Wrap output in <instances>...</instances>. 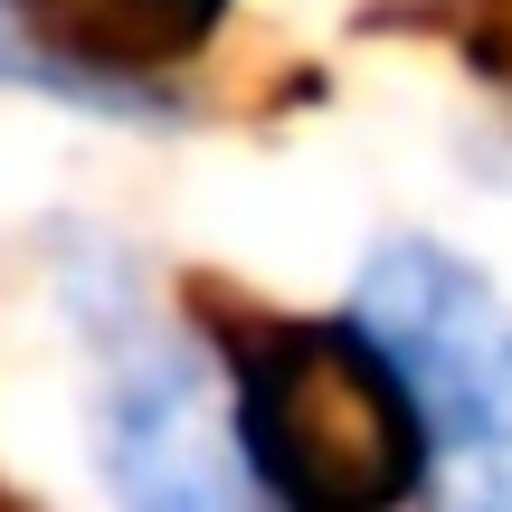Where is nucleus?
Segmentation results:
<instances>
[{
	"label": "nucleus",
	"mask_w": 512,
	"mask_h": 512,
	"mask_svg": "<svg viewBox=\"0 0 512 512\" xmlns=\"http://www.w3.org/2000/svg\"><path fill=\"white\" fill-rule=\"evenodd\" d=\"M228 437L256 494L294 512H389L437 475L427 418L361 313H219Z\"/></svg>",
	"instance_id": "1"
},
{
	"label": "nucleus",
	"mask_w": 512,
	"mask_h": 512,
	"mask_svg": "<svg viewBox=\"0 0 512 512\" xmlns=\"http://www.w3.org/2000/svg\"><path fill=\"white\" fill-rule=\"evenodd\" d=\"M456 29L475 48V76H494L512 95V0H456Z\"/></svg>",
	"instance_id": "4"
},
{
	"label": "nucleus",
	"mask_w": 512,
	"mask_h": 512,
	"mask_svg": "<svg viewBox=\"0 0 512 512\" xmlns=\"http://www.w3.org/2000/svg\"><path fill=\"white\" fill-rule=\"evenodd\" d=\"M351 313L408 380L427 446L465 475V494L512 503V304H503V285L437 238H380Z\"/></svg>",
	"instance_id": "2"
},
{
	"label": "nucleus",
	"mask_w": 512,
	"mask_h": 512,
	"mask_svg": "<svg viewBox=\"0 0 512 512\" xmlns=\"http://www.w3.org/2000/svg\"><path fill=\"white\" fill-rule=\"evenodd\" d=\"M10 10L57 67L114 86V76H162L200 57L219 38L228 0H10Z\"/></svg>",
	"instance_id": "3"
}]
</instances>
